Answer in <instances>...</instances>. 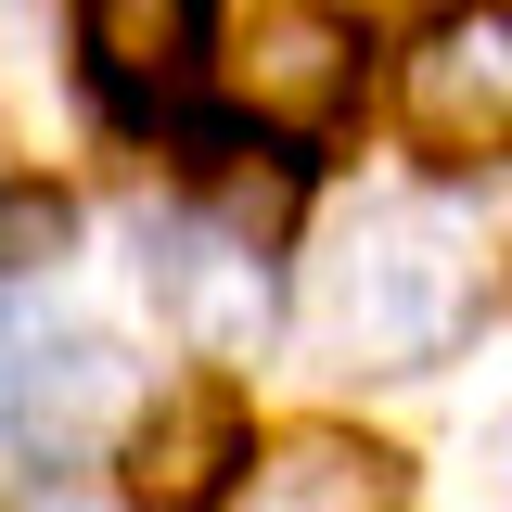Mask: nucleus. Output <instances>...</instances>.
<instances>
[{
    "label": "nucleus",
    "mask_w": 512,
    "mask_h": 512,
    "mask_svg": "<svg viewBox=\"0 0 512 512\" xmlns=\"http://www.w3.org/2000/svg\"><path fill=\"white\" fill-rule=\"evenodd\" d=\"M231 103L256 128L333 141V128L359 116V26L333 0H244L231 13Z\"/></svg>",
    "instance_id": "7ed1b4c3"
},
{
    "label": "nucleus",
    "mask_w": 512,
    "mask_h": 512,
    "mask_svg": "<svg viewBox=\"0 0 512 512\" xmlns=\"http://www.w3.org/2000/svg\"><path fill=\"white\" fill-rule=\"evenodd\" d=\"M141 410H154V384H141V359H128L116 333H64L39 359H13V436L39 448V461H90Z\"/></svg>",
    "instance_id": "39448f33"
},
{
    "label": "nucleus",
    "mask_w": 512,
    "mask_h": 512,
    "mask_svg": "<svg viewBox=\"0 0 512 512\" xmlns=\"http://www.w3.org/2000/svg\"><path fill=\"white\" fill-rule=\"evenodd\" d=\"M39 512H90V500H39Z\"/></svg>",
    "instance_id": "9b49d317"
},
{
    "label": "nucleus",
    "mask_w": 512,
    "mask_h": 512,
    "mask_svg": "<svg viewBox=\"0 0 512 512\" xmlns=\"http://www.w3.org/2000/svg\"><path fill=\"white\" fill-rule=\"evenodd\" d=\"M192 26H205V0H77V52H90V77L116 90L128 116H154L180 90Z\"/></svg>",
    "instance_id": "6e6552de"
},
{
    "label": "nucleus",
    "mask_w": 512,
    "mask_h": 512,
    "mask_svg": "<svg viewBox=\"0 0 512 512\" xmlns=\"http://www.w3.org/2000/svg\"><path fill=\"white\" fill-rule=\"evenodd\" d=\"M0 423H13V359H0Z\"/></svg>",
    "instance_id": "9d476101"
},
{
    "label": "nucleus",
    "mask_w": 512,
    "mask_h": 512,
    "mask_svg": "<svg viewBox=\"0 0 512 512\" xmlns=\"http://www.w3.org/2000/svg\"><path fill=\"white\" fill-rule=\"evenodd\" d=\"M64 244H77V205H64V192H0V282L52 269Z\"/></svg>",
    "instance_id": "1a4fd4ad"
},
{
    "label": "nucleus",
    "mask_w": 512,
    "mask_h": 512,
    "mask_svg": "<svg viewBox=\"0 0 512 512\" xmlns=\"http://www.w3.org/2000/svg\"><path fill=\"white\" fill-rule=\"evenodd\" d=\"M308 320H320V346L359 359V372H423V359L461 346V320H474V256L423 205H372V218H346L320 244Z\"/></svg>",
    "instance_id": "f257e3e1"
},
{
    "label": "nucleus",
    "mask_w": 512,
    "mask_h": 512,
    "mask_svg": "<svg viewBox=\"0 0 512 512\" xmlns=\"http://www.w3.org/2000/svg\"><path fill=\"white\" fill-rule=\"evenodd\" d=\"M397 116L436 167H500L512 154V0H448L397 52Z\"/></svg>",
    "instance_id": "f03ea898"
},
{
    "label": "nucleus",
    "mask_w": 512,
    "mask_h": 512,
    "mask_svg": "<svg viewBox=\"0 0 512 512\" xmlns=\"http://www.w3.org/2000/svg\"><path fill=\"white\" fill-rule=\"evenodd\" d=\"M244 461H256V436H244V410H231L218 384H180V397H154V410L128 423V487H141L154 512L231 500V487H244Z\"/></svg>",
    "instance_id": "0eeeda50"
},
{
    "label": "nucleus",
    "mask_w": 512,
    "mask_h": 512,
    "mask_svg": "<svg viewBox=\"0 0 512 512\" xmlns=\"http://www.w3.org/2000/svg\"><path fill=\"white\" fill-rule=\"evenodd\" d=\"M410 500V461L384 436H346V423H295L244 461L231 512H397Z\"/></svg>",
    "instance_id": "423d86ee"
},
{
    "label": "nucleus",
    "mask_w": 512,
    "mask_h": 512,
    "mask_svg": "<svg viewBox=\"0 0 512 512\" xmlns=\"http://www.w3.org/2000/svg\"><path fill=\"white\" fill-rule=\"evenodd\" d=\"M141 282H154V308L180 320V346H205V359H231V346L269 333V256H256V231L154 218L141 231Z\"/></svg>",
    "instance_id": "20e7f679"
}]
</instances>
